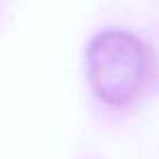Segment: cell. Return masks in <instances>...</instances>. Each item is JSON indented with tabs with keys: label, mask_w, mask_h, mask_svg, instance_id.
Segmentation results:
<instances>
[{
	"label": "cell",
	"mask_w": 159,
	"mask_h": 159,
	"mask_svg": "<svg viewBox=\"0 0 159 159\" xmlns=\"http://www.w3.org/2000/svg\"><path fill=\"white\" fill-rule=\"evenodd\" d=\"M151 70V54L135 34L107 30L89 47V79L109 105H125L143 89Z\"/></svg>",
	"instance_id": "obj_1"
}]
</instances>
